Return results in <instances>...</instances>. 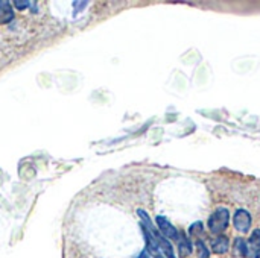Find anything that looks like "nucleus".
I'll return each instance as SVG.
<instances>
[{"label":"nucleus","instance_id":"nucleus-3","mask_svg":"<svg viewBox=\"0 0 260 258\" xmlns=\"http://www.w3.org/2000/svg\"><path fill=\"white\" fill-rule=\"evenodd\" d=\"M155 224H157L158 231H160V234H161L163 237H166L168 240H175V242H178V239H180V231H178L166 217L157 216V217H155Z\"/></svg>","mask_w":260,"mask_h":258},{"label":"nucleus","instance_id":"nucleus-4","mask_svg":"<svg viewBox=\"0 0 260 258\" xmlns=\"http://www.w3.org/2000/svg\"><path fill=\"white\" fill-rule=\"evenodd\" d=\"M230 249V240L227 236L219 234L213 242H212V252L213 254H225Z\"/></svg>","mask_w":260,"mask_h":258},{"label":"nucleus","instance_id":"nucleus-8","mask_svg":"<svg viewBox=\"0 0 260 258\" xmlns=\"http://www.w3.org/2000/svg\"><path fill=\"white\" fill-rule=\"evenodd\" d=\"M233 249H235V255L242 258L248 257V245L242 237H238L233 243Z\"/></svg>","mask_w":260,"mask_h":258},{"label":"nucleus","instance_id":"nucleus-12","mask_svg":"<svg viewBox=\"0 0 260 258\" xmlns=\"http://www.w3.org/2000/svg\"><path fill=\"white\" fill-rule=\"evenodd\" d=\"M137 258H151V255H149V254L146 252V249H145V251H143V252H142V254H140Z\"/></svg>","mask_w":260,"mask_h":258},{"label":"nucleus","instance_id":"nucleus-5","mask_svg":"<svg viewBox=\"0 0 260 258\" xmlns=\"http://www.w3.org/2000/svg\"><path fill=\"white\" fill-rule=\"evenodd\" d=\"M248 245V257H256L260 254V230H254L247 242Z\"/></svg>","mask_w":260,"mask_h":258},{"label":"nucleus","instance_id":"nucleus-6","mask_svg":"<svg viewBox=\"0 0 260 258\" xmlns=\"http://www.w3.org/2000/svg\"><path fill=\"white\" fill-rule=\"evenodd\" d=\"M192 252H193V246H192L190 239L186 234H180V239H178V254H180V257H189Z\"/></svg>","mask_w":260,"mask_h":258},{"label":"nucleus","instance_id":"nucleus-11","mask_svg":"<svg viewBox=\"0 0 260 258\" xmlns=\"http://www.w3.org/2000/svg\"><path fill=\"white\" fill-rule=\"evenodd\" d=\"M14 5H15L18 9H26V8L29 6V2H20V0H17V2H14Z\"/></svg>","mask_w":260,"mask_h":258},{"label":"nucleus","instance_id":"nucleus-1","mask_svg":"<svg viewBox=\"0 0 260 258\" xmlns=\"http://www.w3.org/2000/svg\"><path fill=\"white\" fill-rule=\"evenodd\" d=\"M229 224H230V211L225 207H219L209 217L207 227H209V230L213 234L219 236V234H222L227 230Z\"/></svg>","mask_w":260,"mask_h":258},{"label":"nucleus","instance_id":"nucleus-7","mask_svg":"<svg viewBox=\"0 0 260 258\" xmlns=\"http://www.w3.org/2000/svg\"><path fill=\"white\" fill-rule=\"evenodd\" d=\"M12 18H14V12L11 5L5 0H0V24H6Z\"/></svg>","mask_w":260,"mask_h":258},{"label":"nucleus","instance_id":"nucleus-13","mask_svg":"<svg viewBox=\"0 0 260 258\" xmlns=\"http://www.w3.org/2000/svg\"><path fill=\"white\" fill-rule=\"evenodd\" d=\"M253 258H260V254H257V255H256V257H253Z\"/></svg>","mask_w":260,"mask_h":258},{"label":"nucleus","instance_id":"nucleus-9","mask_svg":"<svg viewBox=\"0 0 260 258\" xmlns=\"http://www.w3.org/2000/svg\"><path fill=\"white\" fill-rule=\"evenodd\" d=\"M195 246H197V251H198V255H200V258H209V257H210V251L207 249L206 243H204V242H203L201 239H198V240H197Z\"/></svg>","mask_w":260,"mask_h":258},{"label":"nucleus","instance_id":"nucleus-10","mask_svg":"<svg viewBox=\"0 0 260 258\" xmlns=\"http://www.w3.org/2000/svg\"><path fill=\"white\" fill-rule=\"evenodd\" d=\"M203 224L201 222H197V224H193L192 227H190V230H189V234L190 236H195V237H198L200 234H203Z\"/></svg>","mask_w":260,"mask_h":258},{"label":"nucleus","instance_id":"nucleus-2","mask_svg":"<svg viewBox=\"0 0 260 258\" xmlns=\"http://www.w3.org/2000/svg\"><path fill=\"white\" fill-rule=\"evenodd\" d=\"M251 224H253V219H251V214L248 210L245 208H238L233 214V227L238 233L241 234H247L250 233V228H251Z\"/></svg>","mask_w":260,"mask_h":258}]
</instances>
